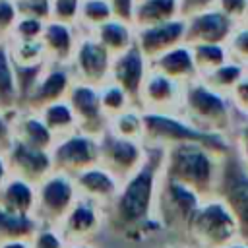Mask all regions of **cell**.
<instances>
[{"mask_svg":"<svg viewBox=\"0 0 248 248\" xmlns=\"http://www.w3.org/2000/svg\"><path fill=\"white\" fill-rule=\"evenodd\" d=\"M163 147L145 145V159L134 174L120 182L118 192L105 211V225L124 240H145L155 232H161L153 219V203L157 186L161 180Z\"/></svg>","mask_w":248,"mask_h":248,"instance_id":"obj_1","label":"cell"},{"mask_svg":"<svg viewBox=\"0 0 248 248\" xmlns=\"http://www.w3.org/2000/svg\"><path fill=\"white\" fill-rule=\"evenodd\" d=\"M229 151L202 143H178L165 147L161 176L194 192L202 202L217 198L223 163Z\"/></svg>","mask_w":248,"mask_h":248,"instance_id":"obj_2","label":"cell"},{"mask_svg":"<svg viewBox=\"0 0 248 248\" xmlns=\"http://www.w3.org/2000/svg\"><path fill=\"white\" fill-rule=\"evenodd\" d=\"M178 114L194 128L207 134L223 136L227 140H232V134L238 126L236 114L227 95L209 89L198 78L184 83Z\"/></svg>","mask_w":248,"mask_h":248,"instance_id":"obj_3","label":"cell"},{"mask_svg":"<svg viewBox=\"0 0 248 248\" xmlns=\"http://www.w3.org/2000/svg\"><path fill=\"white\" fill-rule=\"evenodd\" d=\"M141 143L163 149L178 143H202L219 151H231L232 147L231 140L217 134L202 132L192 124H188L180 114H163V112H143Z\"/></svg>","mask_w":248,"mask_h":248,"instance_id":"obj_4","label":"cell"},{"mask_svg":"<svg viewBox=\"0 0 248 248\" xmlns=\"http://www.w3.org/2000/svg\"><path fill=\"white\" fill-rule=\"evenodd\" d=\"M200 203L202 200L194 192L161 176L153 203V219L157 221L163 234L184 242L188 225Z\"/></svg>","mask_w":248,"mask_h":248,"instance_id":"obj_5","label":"cell"},{"mask_svg":"<svg viewBox=\"0 0 248 248\" xmlns=\"http://www.w3.org/2000/svg\"><path fill=\"white\" fill-rule=\"evenodd\" d=\"M238 240L236 223L219 198H211L200 203L194 213L184 242L192 248H223Z\"/></svg>","mask_w":248,"mask_h":248,"instance_id":"obj_6","label":"cell"},{"mask_svg":"<svg viewBox=\"0 0 248 248\" xmlns=\"http://www.w3.org/2000/svg\"><path fill=\"white\" fill-rule=\"evenodd\" d=\"M78 194L70 176L50 172L41 184L35 186V205L33 217L43 227H54L62 223L74 205Z\"/></svg>","mask_w":248,"mask_h":248,"instance_id":"obj_7","label":"cell"},{"mask_svg":"<svg viewBox=\"0 0 248 248\" xmlns=\"http://www.w3.org/2000/svg\"><path fill=\"white\" fill-rule=\"evenodd\" d=\"M217 198L231 211L238 229V240L248 242V172L236 161L232 147L223 163Z\"/></svg>","mask_w":248,"mask_h":248,"instance_id":"obj_8","label":"cell"},{"mask_svg":"<svg viewBox=\"0 0 248 248\" xmlns=\"http://www.w3.org/2000/svg\"><path fill=\"white\" fill-rule=\"evenodd\" d=\"M99 161L97 165L110 172L118 182H124L145 159V145L136 140H126L105 130L97 138Z\"/></svg>","mask_w":248,"mask_h":248,"instance_id":"obj_9","label":"cell"},{"mask_svg":"<svg viewBox=\"0 0 248 248\" xmlns=\"http://www.w3.org/2000/svg\"><path fill=\"white\" fill-rule=\"evenodd\" d=\"M110 64H112V54L91 33H79L78 45L68 62L74 81L101 87L103 83L108 81Z\"/></svg>","mask_w":248,"mask_h":248,"instance_id":"obj_10","label":"cell"},{"mask_svg":"<svg viewBox=\"0 0 248 248\" xmlns=\"http://www.w3.org/2000/svg\"><path fill=\"white\" fill-rule=\"evenodd\" d=\"M48 153H50L52 172L70 178L89 167H95L99 161L97 138L85 136L81 132H74L70 136L56 140Z\"/></svg>","mask_w":248,"mask_h":248,"instance_id":"obj_11","label":"cell"},{"mask_svg":"<svg viewBox=\"0 0 248 248\" xmlns=\"http://www.w3.org/2000/svg\"><path fill=\"white\" fill-rule=\"evenodd\" d=\"M66 103L72 108L78 132L91 138H99L105 130H108V116L101 108L97 87L74 81L66 95Z\"/></svg>","mask_w":248,"mask_h":248,"instance_id":"obj_12","label":"cell"},{"mask_svg":"<svg viewBox=\"0 0 248 248\" xmlns=\"http://www.w3.org/2000/svg\"><path fill=\"white\" fill-rule=\"evenodd\" d=\"M74 83V78L70 74V68L68 66H62V64H48L43 68L41 76L37 78L35 85L31 87V91L25 95V99L21 101L19 108H25V110H33V112H39L41 108H45L46 105L50 103H56V101H64L68 91H70V85Z\"/></svg>","mask_w":248,"mask_h":248,"instance_id":"obj_13","label":"cell"},{"mask_svg":"<svg viewBox=\"0 0 248 248\" xmlns=\"http://www.w3.org/2000/svg\"><path fill=\"white\" fill-rule=\"evenodd\" d=\"M182 83L147 68L145 79L140 91V110L178 114L182 105Z\"/></svg>","mask_w":248,"mask_h":248,"instance_id":"obj_14","label":"cell"},{"mask_svg":"<svg viewBox=\"0 0 248 248\" xmlns=\"http://www.w3.org/2000/svg\"><path fill=\"white\" fill-rule=\"evenodd\" d=\"M8 174L14 178H19L23 182H29L33 186L41 184L50 172V153L45 149H35L29 145H23L19 141H12L10 149L4 155Z\"/></svg>","mask_w":248,"mask_h":248,"instance_id":"obj_15","label":"cell"},{"mask_svg":"<svg viewBox=\"0 0 248 248\" xmlns=\"http://www.w3.org/2000/svg\"><path fill=\"white\" fill-rule=\"evenodd\" d=\"M105 227V211L95 203L76 198L68 215L58 225V232L62 234L66 244L72 242H91Z\"/></svg>","mask_w":248,"mask_h":248,"instance_id":"obj_16","label":"cell"},{"mask_svg":"<svg viewBox=\"0 0 248 248\" xmlns=\"http://www.w3.org/2000/svg\"><path fill=\"white\" fill-rule=\"evenodd\" d=\"M184 25L186 21L176 17L165 23L134 29V43L138 50L143 54V58L151 62L157 56L165 54L167 50L184 43Z\"/></svg>","mask_w":248,"mask_h":248,"instance_id":"obj_17","label":"cell"},{"mask_svg":"<svg viewBox=\"0 0 248 248\" xmlns=\"http://www.w3.org/2000/svg\"><path fill=\"white\" fill-rule=\"evenodd\" d=\"M147 68H149V64L143 58V54L138 50L136 43L128 50L112 56L108 81L120 85L128 93V97L136 108H140V91H141V83L145 79Z\"/></svg>","mask_w":248,"mask_h":248,"instance_id":"obj_18","label":"cell"},{"mask_svg":"<svg viewBox=\"0 0 248 248\" xmlns=\"http://www.w3.org/2000/svg\"><path fill=\"white\" fill-rule=\"evenodd\" d=\"M184 45H202V43H215L225 45L236 23H232L227 16H223L217 8L205 10L184 19Z\"/></svg>","mask_w":248,"mask_h":248,"instance_id":"obj_19","label":"cell"},{"mask_svg":"<svg viewBox=\"0 0 248 248\" xmlns=\"http://www.w3.org/2000/svg\"><path fill=\"white\" fill-rule=\"evenodd\" d=\"M72 182H74L78 198H83V200L95 203L103 211L108 209V205L112 203V200L118 192V186H120V182L99 165L78 172L76 176H72Z\"/></svg>","mask_w":248,"mask_h":248,"instance_id":"obj_20","label":"cell"},{"mask_svg":"<svg viewBox=\"0 0 248 248\" xmlns=\"http://www.w3.org/2000/svg\"><path fill=\"white\" fill-rule=\"evenodd\" d=\"M10 116V126H12V136L16 141L35 147V149H45L50 151L54 145V136L50 130L45 126L43 118L39 112L25 110V108H16L14 112H6Z\"/></svg>","mask_w":248,"mask_h":248,"instance_id":"obj_21","label":"cell"},{"mask_svg":"<svg viewBox=\"0 0 248 248\" xmlns=\"http://www.w3.org/2000/svg\"><path fill=\"white\" fill-rule=\"evenodd\" d=\"M78 39H79V31L76 29V25L46 21L41 33V43L46 54V62L68 66L74 48L78 45Z\"/></svg>","mask_w":248,"mask_h":248,"instance_id":"obj_22","label":"cell"},{"mask_svg":"<svg viewBox=\"0 0 248 248\" xmlns=\"http://www.w3.org/2000/svg\"><path fill=\"white\" fill-rule=\"evenodd\" d=\"M151 70L178 81V83H188L192 79L198 78V72H196V66H194V58H192V52H190V46L188 45H178L170 50H167L165 54L157 56L155 60L147 62Z\"/></svg>","mask_w":248,"mask_h":248,"instance_id":"obj_23","label":"cell"},{"mask_svg":"<svg viewBox=\"0 0 248 248\" xmlns=\"http://www.w3.org/2000/svg\"><path fill=\"white\" fill-rule=\"evenodd\" d=\"M33 205L35 186L19 178L8 176V180L0 188V207L17 215H33Z\"/></svg>","mask_w":248,"mask_h":248,"instance_id":"obj_24","label":"cell"},{"mask_svg":"<svg viewBox=\"0 0 248 248\" xmlns=\"http://www.w3.org/2000/svg\"><path fill=\"white\" fill-rule=\"evenodd\" d=\"M178 17L176 0H138L134 8L132 27H149L157 23H165Z\"/></svg>","mask_w":248,"mask_h":248,"instance_id":"obj_25","label":"cell"},{"mask_svg":"<svg viewBox=\"0 0 248 248\" xmlns=\"http://www.w3.org/2000/svg\"><path fill=\"white\" fill-rule=\"evenodd\" d=\"M112 56L128 50L134 45V27L120 19H108L91 33Z\"/></svg>","mask_w":248,"mask_h":248,"instance_id":"obj_26","label":"cell"},{"mask_svg":"<svg viewBox=\"0 0 248 248\" xmlns=\"http://www.w3.org/2000/svg\"><path fill=\"white\" fill-rule=\"evenodd\" d=\"M39 223L33 215H17L0 207V244L23 240L29 242L37 232Z\"/></svg>","mask_w":248,"mask_h":248,"instance_id":"obj_27","label":"cell"},{"mask_svg":"<svg viewBox=\"0 0 248 248\" xmlns=\"http://www.w3.org/2000/svg\"><path fill=\"white\" fill-rule=\"evenodd\" d=\"M17 108V85L14 64L8 50V41H0V112H14Z\"/></svg>","mask_w":248,"mask_h":248,"instance_id":"obj_28","label":"cell"},{"mask_svg":"<svg viewBox=\"0 0 248 248\" xmlns=\"http://www.w3.org/2000/svg\"><path fill=\"white\" fill-rule=\"evenodd\" d=\"M39 116L43 118L45 126L50 130L54 140H60L64 136H70V134L78 132L76 130V118H74L72 108L66 103V99L46 105L45 108L39 110Z\"/></svg>","mask_w":248,"mask_h":248,"instance_id":"obj_29","label":"cell"},{"mask_svg":"<svg viewBox=\"0 0 248 248\" xmlns=\"http://www.w3.org/2000/svg\"><path fill=\"white\" fill-rule=\"evenodd\" d=\"M108 19H112V10L107 0H81L76 29L79 33H93Z\"/></svg>","mask_w":248,"mask_h":248,"instance_id":"obj_30","label":"cell"},{"mask_svg":"<svg viewBox=\"0 0 248 248\" xmlns=\"http://www.w3.org/2000/svg\"><path fill=\"white\" fill-rule=\"evenodd\" d=\"M246 72V68H242L240 64L232 62V60H227L225 64H221L219 68L211 70L209 74H203L200 76L198 79L202 83H205L209 89L221 93V95H229V91L232 89V85L242 78V74Z\"/></svg>","mask_w":248,"mask_h":248,"instance_id":"obj_31","label":"cell"},{"mask_svg":"<svg viewBox=\"0 0 248 248\" xmlns=\"http://www.w3.org/2000/svg\"><path fill=\"white\" fill-rule=\"evenodd\" d=\"M190 52L194 58V66L198 72V78L203 74H209L211 70L219 68L229 60L227 46L215 45V43H202V45H190Z\"/></svg>","mask_w":248,"mask_h":248,"instance_id":"obj_32","label":"cell"},{"mask_svg":"<svg viewBox=\"0 0 248 248\" xmlns=\"http://www.w3.org/2000/svg\"><path fill=\"white\" fill-rule=\"evenodd\" d=\"M108 130L114 136L141 141V138H143V112L136 107H130L124 112H120L108 120Z\"/></svg>","mask_w":248,"mask_h":248,"instance_id":"obj_33","label":"cell"},{"mask_svg":"<svg viewBox=\"0 0 248 248\" xmlns=\"http://www.w3.org/2000/svg\"><path fill=\"white\" fill-rule=\"evenodd\" d=\"M8 50L14 66H37L46 64V54L41 39L37 41H17L8 39Z\"/></svg>","mask_w":248,"mask_h":248,"instance_id":"obj_34","label":"cell"},{"mask_svg":"<svg viewBox=\"0 0 248 248\" xmlns=\"http://www.w3.org/2000/svg\"><path fill=\"white\" fill-rule=\"evenodd\" d=\"M97 89H99L101 108H103V112L108 116V120H110L112 116L124 112L126 108L134 107L132 101H130V97H128V93H126L120 85H116V83H112V81H107V83H103V85L97 87Z\"/></svg>","mask_w":248,"mask_h":248,"instance_id":"obj_35","label":"cell"},{"mask_svg":"<svg viewBox=\"0 0 248 248\" xmlns=\"http://www.w3.org/2000/svg\"><path fill=\"white\" fill-rule=\"evenodd\" d=\"M225 46H227L229 60H232L248 70V25L238 23L232 29V33L229 35Z\"/></svg>","mask_w":248,"mask_h":248,"instance_id":"obj_36","label":"cell"},{"mask_svg":"<svg viewBox=\"0 0 248 248\" xmlns=\"http://www.w3.org/2000/svg\"><path fill=\"white\" fill-rule=\"evenodd\" d=\"M227 99H229V103H231V107H232V110L236 114L238 124L246 122L248 120V70L232 85V89L229 91Z\"/></svg>","mask_w":248,"mask_h":248,"instance_id":"obj_37","label":"cell"},{"mask_svg":"<svg viewBox=\"0 0 248 248\" xmlns=\"http://www.w3.org/2000/svg\"><path fill=\"white\" fill-rule=\"evenodd\" d=\"M81 0H50V19L66 25L78 23V12H79Z\"/></svg>","mask_w":248,"mask_h":248,"instance_id":"obj_38","label":"cell"},{"mask_svg":"<svg viewBox=\"0 0 248 248\" xmlns=\"http://www.w3.org/2000/svg\"><path fill=\"white\" fill-rule=\"evenodd\" d=\"M19 17H35L41 21L50 19V0H14Z\"/></svg>","mask_w":248,"mask_h":248,"instance_id":"obj_39","label":"cell"},{"mask_svg":"<svg viewBox=\"0 0 248 248\" xmlns=\"http://www.w3.org/2000/svg\"><path fill=\"white\" fill-rule=\"evenodd\" d=\"M46 21H41V19H35V17H19L14 31H12V37L10 39H17V41H37L41 39V33H43V27H45Z\"/></svg>","mask_w":248,"mask_h":248,"instance_id":"obj_40","label":"cell"},{"mask_svg":"<svg viewBox=\"0 0 248 248\" xmlns=\"http://www.w3.org/2000/svg\"><path fill=\"white\" fill-rule=\"evenodd\" d=\"M29 248H66V242L58 229L39 225L37 232L29 240Z\"/></svg>","mask_w":248,"mask_h":248,"instance_id":"obj_41","label":"cell"},{"mask_svg":"<svg viewBox=\"0 0 248 248\" xmlns=\"http://www.w3.org/2000/svg\"><path fill=\"white\" fill-rule=\"evenodd\" d=\"M19 16L14 0H0V41H8Z\"/></svg>","mask_w":248,"mask_h":248,"instance_id":"obj_42","label":"cell"},{"mask_svg":"<svg viewBox=\"0 0 248 248\" xmlns=\"http://www.w3.org/2000/svg\"><path fill=\"white\" fill-rule=\"evenodd\" d=\"M246 6H248V0H217L215 2V8L236 25L244 21Z\"/></svg>","mask_w":248,"mask_h":248,"instance_id":"obj_43","label":"cell"},{"mask_svg":"<svg viewBox=\"0 0 248 248\" xmlns=\"http://www.w3.org/2000/svg\"><path fill=\"white\" fill-rule=\"evenodd\" d=\"M217 0H176L178 4V17L180 19H188L196 14H202L205 10L215 8Z\"/></svg>","mask_w":248,"mask_h":248,"instance_id":"obj_44","label":"cell"},{"mask_svg":"<svg viewBox=\"0 0 248 248\" xmlns=\"http://www.w3.org/2000/svg\"><path fill=\"white\" fill-rule=\"evenodd\" d=\"M231 145H232V153H234L236 161H238L240 167L248 172V132L236 130V132L232 134Z\"/></svg>","mask_w":248,"mask_h":248,"instance_id":"obj_45","label":"cell"},{"mask_svg":"<svg viewBox=\"0 0 248 248\" xmlns=\"http://www.w3.org/2000/svg\"><path fill=\"white\" fill-rule=\"evenodd\" d=\"M110 10H112V17L120 19L124 23L132 25V17H134V8H136V0H107Z\"/></svg>","mask_w":248,"mask_h":248,"instance_id":"obj_46","label":"cell"},{"mask_svg":"<svg viewBox=\"0 0 248 248\" xmlns=\"http://www.w3.org/2000/svg\"><path fill=\"white\" fill-rule=\"evenodd\" d=\"M14 141V136H12V126H10V116L6 112H0V155L4 157L6 151L10 149Z\"/></svg>","mask_w":248,"mask_h":248,"instance_id":"obj_47","label":"cell"},{"mask_svg":"<svg viewBox=\"0 0 248 248\" xmlns=\"http://www.w3.org/2000/svg\"><path fill=\"white\" fill-rule=\"evenodd\" d=\"M8 169H6V161H4V157L0 155V188H2V184L8 180Z\"/></svg>","mask_w":248,"mask_h":248,"instance_id":"obj_48","label":"cell"},{"mask_svg":"<svg viewBox=\"0 0 248 248\" xmlns=\"http://www.w3.org/2000/svg\"><path fill=\"white\" fill-rule=\"evenodd\" d=\"M0 248H29V242L23 240H16V242H2Z\"/></svg>","mask_w":248,"mask_h":248,"instance_id":"obj_49","label":"cell"},{"mask_svg":"<svg viewBox=\"0 0 248 248\" xmlns=\"http://www.w3.org/2000/svg\"><path fill=\"white\" fill-rule=\"evenodd\" d=\"M161 248H192V246H188L186 242H180V240H170V242H165Z\"/></svg>","mask_w":248,"mask_h":248,"instance_id":"obj_50","label":"cell"},{"mask_svg":"<svg viewBox=\"0 0 248 248\" xmlns=\"http://www.w3.org/2000/svg\"><path fill=\"white\" fill-rule=\"evenodd\" d=\"M66 248H97L93 242H72V244H66Z\"/></svg>","mask_w":248,"mask_h":248,"instance_id":"obj_51","label":"cell"},{"mask_svg":"<svg viewBox=\"0 0 248 248\" xmlns=\"http://www.w3.org/2000/svg\"><path fill=\"white\" fill-rule=\"evenodd\" d=\"M223 248H248V242L234 240V242H231V244H227V246H223Z\"/></svg>","mask_w":248,"mask_h":248,"instance_id":"obj_52","label":"cell"},{"mask_svg":"<svg viewBox=\"0 0 248 248\" xmlns=\"http://www.w3.org/2000/svg\"><path fill=\"white\" fill-rule=\"evenodd\" d=\"M236 130H244V132H248V120H246V122H240V124L236 126ZM236 130H234V132H236Z\"/></svg>","mask_w":248,"mask_h":248,"instance_id":"obj_53","label":"cell"},{"mask_svg":"<svg viewBox=\"0 0 248 248\" xmlns=\"http://www.w3.org/2000/svg\"><path fill=\"white\" fill-rule=\"evenodd\" d=\"M244 25H248V6H246V16H244V21H242Z\"/></svg>","mask_w":248,"mask_h":248,"instance_id":"obj_54","label":"cell"},{"mask_svg":"<svg viewBox=\"0 0 248 248\" xmlns=\"http://www.w3.org/2000/svg\"><path fill=\"white\" fill-rule=\"evenodd\" d=\"M136 2H138V0H136Z\"/></svg>","mask_w":248,"mask_h":248,"instance_id":"obj_55","label":"cell"}]
</instances>
